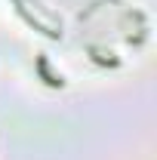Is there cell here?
Returning a JSON list of instances; mask_svg holds the SVG:
<instances>
[{
    "label": "cell",
    "mask_w": 157,
    "mask_h": 160,
    "mask_svg": "<svg viewBox=\"0 0 157 160\" xmlns=\"http://www.w3.org/2000/svg\"><path fill=\"white\" fill-rule=\"evenodd\" d=\"M37 71H40V77L46 80L49 86H62V83H65L62 77H53V74H49V68H46V56H40V59H37Z\"/></svg>",
    "instance_id": "cell-1"
}]
</instances>
